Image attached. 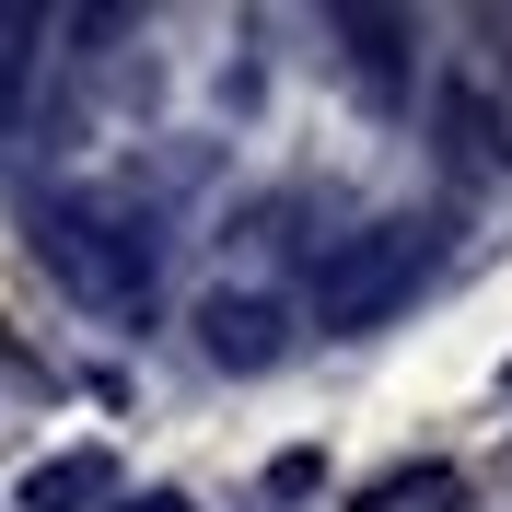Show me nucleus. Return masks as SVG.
I'll list each match as a JSON object with an SVG mask.
<instances>
[{"mask_svg": "<svg viewBox=\"0 0 512 512\" xmlns=\"http://www.w3.org/2000/svg\"><path fill=\"white\" fill-rule=\"evenodd\" d=\"M198 350L222 361V373H268L280 361V303L268 291H210L198 303Z\"/></svg>", "mask_w": 512, "mask_h": 512, "instance_id": "nucleus-3", "label": "nucleus"}, {"mask_svg": "<svg viewBox=\"0 0 512 512\" xmlns=\"http://www.w3.org/2000/svg\"><path fill=\"white\" fill-rule=\"evenodd\" d=\"M431 256H443V233H431V222H361L350 245H326V268H315V315H326V338L384 326L419 280H431Z\"/></svg>", "mask_w": 512, "mask_h": 512, "instance_id": "nucleus-1", "label": "nucleus"}, {"mask_svg": "<svg viewBox=\"0 0 512 512\" xmlns=\"http://www.w3.org/2000/svg\"><path fill=\"white\" fill-rule=\"evenodd\" d=\"M454 501V466H408V478H373L361 512H443Z\"/></svg>", "mask_w": 512, "mask_h": 512, "instance_id": "nucleus-6", "label": "nucleus"}, {"mask_svg": "<svg viewBox=\"0 0 512 512\" xmlns=\"http://www.w3.org/2000/svg\"><path fill=\"white\" fill-rule=\"evenodd\" d=\"M338 35H350L361 82H384V94L408 82V24H396V12H338Z\"/></svg>", "mask_w": 512, "mask_h": 512, "instance_id": "nucleus-5", "label": "nucleus"}, {"mask_svg": "<svg viewBox=\"0 0 512 512\" xmlns=\"http://www.w3.org/2000/svg\"><path fill=\"white\" fill-rule=\"evenodd\" d=\"M35 245H47V268H59L82 303H117L128 315V303L152 291V233L128 222V210H47Z\"/></svg>", "mask_w": 512, "mask_h": 512, "instance_id": "nucleus-2", "label": "nucleus"}, {"mask_svg": "<svg viewBox=\"0 0 512 512\" xmlns=\"http://www.w3.org/2000/svg\"><path fill=\"white\" fill-rule=\"evenodd\" d=\"M35 12H0V117H12V94H24V47H35Z\"/></svg>", "mask_w": 512, "mask_h": 512, "instance_id": "nucleus-8", "label": "nucleus"}, {"mask_svg": "<svg viewBox=\"0 0 512 512\" xmlns=\"http://www.w3.org/2000/svg\"><path fill=\"white\" fill-rule=\"evenodd\" d=\"M466 117H478V140H489V163H512V59H501V70H478V82H466Z\"/></svg>", "mask_w": 512, "mask_h": 512, "instance_id": "nucleus-7", "label": "nucleus"}, {"mask_svg": "<svg viewBox=\"0 0 512 512\" xmlns=\"http://www.w3.org/2000/svg\"><path fill=\"white\" fill-rule=\"evenodd\" d=\"M117 501V454H47L24 478V512H105Z\"/></svg>", "mask_w": 512, "mask_h": 512, "instance_id": "nucleus-4", "label": "nucleus"}]
</instances>
